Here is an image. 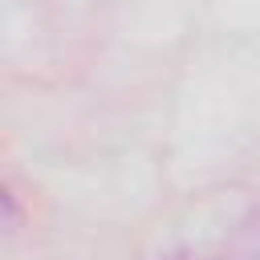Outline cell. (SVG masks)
<instances>
[{
  "mask_svg": "<svg viewBox=\"0 0 260 260\" xmlns=\"http://www.w3.org/2000/svg\"><path fill=\"white\" fill-rule=\"evenodd\" d=\"M175 260H187V256H175Z\"/></svg>",
  "mask_w": 260,
  "mask_h": 260,
  "instance_id": "cell-1",
  "label": "cell"
}]
</instances>
